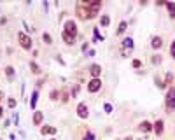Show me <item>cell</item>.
I'll list each match as a JSON object with an SVG mask.
<instances>
[{
    "instance_id": "obj_4",
    "label": "cell",
    "mask_w": 175,
    "mask_h": 140,
    "mask_svg": "<svg viewBox=\"0 0 175 140\" xmlns=\"http://www.w3.org/2000/svg\"><path fill=\"white\" fill-rule=\"evenodd\" d=\"M65 33H68L70 37H74L75 39V35H77V25L74 23V20H68L67 23H65Z\"/></svg>"
},
{
    "instance_id": "obj_11",
    "label": "cell",
    "mask_w": 175,
    "mask_h": 140,
    "mask_svg": "<svg viewBox=\"0 0 175 140\" xmlns=\"http://www.w3.org/2000/svg\"><path fill=\"white\" fill-rule=\"evenodd\" d=\"M41 133L42 135H54L56 133V128H53V126H42Z\"/></svg>"
},
{
    "instance_id": "obj_29",
    "label": "cell",
    "mask_w": 175,
    "mask_h": 140,
    "mask_svg": "<svg viewBox=\"0 0 175 140\" xmlns=\"http://www.w3.org/2000/svg\"><path fill=\"white\" fill-rule=\"evenodd\" d=\"M133 67L135 68H140V67H142V61L140 60H133Z\"/></svg>"
},
{
    "instance_id": "obj_23",
    "label": "cell",
    "mask_w": 175,
    "mask_h": 140,
    "mask_svg": "<svg viewBox=\"0 0 175 140\" xmlns=\"http://www.w3.org/2000/svg\"><path fill=\"white\" fill-rule=\"evenodd\" d=\"M42 39H44L46 44H53V39H51V35H49V33H44V35H42Z\"/></svg>"
},
{
    "instance_id": "obj_19",
    "label": "cell",
    "mask_w": 175,
    "mask_h": 140,
    "mask_svg": "<svg viewBox=\"0 0 175 140\" xmlns=\"http://www.w3.org/2000/svg\"><path fill=\"white\" fill-rule=\"evenodd\" d=\"M77 14H79V18H81V20H86V18H88V11L83 9V7H79V9H77Z\"/></svg>"
},
{
    "instance_id": "obj_33",
    "label": "cell",
    "mask_w": 175,
    "mask_h": 140,
    "mask_svg": "<svg viewBox=\"0 0 175 140\" xmlns=\"http://www.w3.org/2000/svg\"><path fill=\"white\" fill-rule=\"evenodd\" d=\"M2 98H4V93H0V102H2Z\"/></svg>"
},
{
    "instance_id": "obj_35",
    "label": "cell",
    "mask_w": 175,
    "mask_h": 140,
    "mask_svg": "<svg viewBox=\"0 0 175 140\" xmlns=\"http://www.w3.org/2000/svg\"><path fill=\"white\" fill-rule=\"evenodd\" d=\"M53 140H54V138H53Z\"/></svg>"
},
{
    "instance_id": "obj_10",
    "label": "cell",
    "mask_w": 175,
    "mask_h": 140,
    "mask_svg": "<svg viewBox=\"0 0 175 140\" xmlns=\"http://www.w3.org/2000/svg\"><path fill=\"white\" fill-rule=\"evenodd\" d=\"M42 119H44V114H42L41 110H37V112L33 114V124H35V126H39V124L42 123Z\"/></svg>"
},
{
    "instance_id": "obj_12",
    "label": "cell",
    "mask_w": 175,
    "mask_h": 140,
    "mask_svg": "<svg viewBox=\"0 0 175 140\" xmlns=\"http://www.w3.org/2000/svg\"><path fill=\"white\" fill-rule=\"evenodd\" d=\"M151 46H152L154 49H159V47L163 46V40H161V37H152V40H151Z\"/></svg>"
},
{
    "instance_id": "obj_31",
    "label": "cell",
    "mask_w": 175,
    "mask_h": 140,
    "mask_svg": "<svg viewBox=\"0 0 175 140\" xmlns=\"http://www.w3.org/2000/svg\"><path fill=\"white\" fill-rule=\"evenodd\" d=\"M83 140H95V135H93V133H88V135H86Z\"/></svg>"
},
{
    "instance_id": "obj_6",
    "label": "cell",
    "mask_w": 175,
    "mask_h": 140,
    "mask_svg": "<svg viewBox=\"0 0 175 140\" xmlns=\"http://www.w3.org/2000/svg\"><path fill=\"white\" fill-rule=\"evenodd\" d=\"M77 116H79V117H81V119H86V117H88V116H89V112H88V105H86V103H79V105H77Z\"/></svg>"
},
{
    "instance_id": "obj_8",
    "label": "cell",
    "mask_w": 175,
    "mask_h": 140,
    "mask_svg": "<svg viewBox=\"0 0 175 140\" xmlns=\"http://www.w3.org/2000/svg\"><path fill=\"white\" fill-rule=\"evenodd\" d=\"M152 130H154V133L158 135V137H159V135H163V121H161V119L156 121L154 124H152Z\"/></svg>"
},
{
    "instance_id": "obj_34",
    "label": "cell",
    "mask_w": 175,
    "mask_h": 140,
    "mask_svg": "<svg viewBox=\"0 0 175 140\" xmlns=\"http://www.w3.org/2000/svg\"><path fill=\"white\" fill-rule=\"evenodd\" d=\"M2 112H4V110H2V109H0V117H2Z\"/></svg>"
},
{
    "instance_id": "obj_1",
    "label": "cell",
    "mask_w": 175,
    "mask_h": 140,
    "mask_svg": "<svg viewBox=\"0 0 175 140\" xmlns=\"http://www.w3.org/2000/svg\"><path fill=\"white\" fill-rule=\"evenodd\" d=\"M83 5L86 7V11H88V18L93 20V18L98 14L100 7H102V2H100V0H95V2H84Z\"/></svg>"
},
{
    "instance_id": "obj_25",
    "label": "cell",
    "mask_w": 175,
    "mask_h": 140,
    "mask_svg": "<svg viewBox=\"0 0 175 140\" xmlns=\"http://www.w3.org/2000/svg\"><path fill=\"white\" fill-rule=\"evenodd\" d=\"M173 82V75L172 74H166V77H165V86L166 84H172Z\"/></svg>"
},
{
    "instance_id": "obj_21",
    "label": "cell",
    "mask_w": 175,
    "mask_h": 140,
    "mask_svg": "<svg viewBox=\"0 0 175 140\" xmlns=\"http://www.w3.org/2000/svg\"><path fill=\"white\" fill-rule=\"evenodd\" d=\"M154 82H156V86H158L159 90H163V88H165V81H161L159 77H156V79H154Z\"/></svg>"
},
{
    "instance_id": "obj_22",
    "label": "cell",
    "mask_w": 175,
    "mask_h": 140,
    "mask_svg": "<svg viewBox=\"0 0 175 140\" xmlns=\"http://www.w3.org/2000/svg\"><path fill=\"white\" fill-rule=\"evenodd\" d=\"M60 96H62V102H63V103H67V102H68V93H67L65 90L60 93Z\"/></svg>"
},
{
    "instance_id": "obj_28",
    "label": "cell",
    "mask_w": 175,
    "mask_h": 140,
    "mask_svg": "<svg viewBox=\"0 0 175 140\" xmlns=\"http://www.w3.org/2000/svg\"><path fill=\"white\" fill-rule=\"evenodd\" d=\"M7 105H9L11 109H14V107H16V100H14V98H9V102H7Z\"/></svg>"
},
{
    "instance_id": "obj_26",
    "label": "cell",
    "mask_w": 175,
    "mask_h": 140,
    "mask_svg": "<svg viewBox=\"0 0 175 140\" xmlns=\"http://www.w3.org/2000/svg\"><path fill=\"white\" fill-rule=\"evenodd\" d=\"M5 74H7L9 77H12V75H14V68H12V67H7V68H5Z\"/></svg>"
},
{
    "instance_id": "obj_13",
    "label": "cell",
    "mask_w": 175,
    "mask_h": 140,
    "mask_svg": "<svg viewBox=\"0 0 175 140\" xmlns=\"http://www.w3.org/2000/svg\"><path fill=\"white\" fill-rule=\"evenodd\" d=\"M165 5H166V9H168V12H170V18L175 20V4L173 2H166Z\"/></svg>"
},
{
    "instance_id": "obj_7",
    "label": "cell",
    "mask_w": 175,
    "mask_h": 140,
    "mask_svg": "<svg viewBox=\"0 0 175 140\" xmlns=\"http://www.w3.org/2000/svg\"><path fill=\"white\" fill-rule=\"evenodd\" d=\"M89 74L93 75V79H98L102 75V67L100 65H91L89 67Z\"/></svg>"
},
{
    "instance_id": "obj_27",
    "label": "cell",
    "mask_w": 175,
    "mask_h": 140,
    "mask_svg": "<svg viewBox=\"0 0 175 140\" xmlns=\"http://www.w3.org/2000/svg\"><path fill=\"white\" fill-rule=\"evenodd\" d=\"M170 54H172V58H175V40L172 42V46H170Z\"/></svg>"
},
{
    "instance_id": "obj_24",
    "label": "cell",
    "mask_w": 175,
    "mask_h": 140,
    "mask_svg": "<svg viewBox=\"0 0 175 140\" xmlns=\"http://www.w3.org/2000/svg\"><path fill=\"white\" fill-rule=\"evenodd\" d=\"M49 96H51V100H58V96H60V91H58V90H53Z\"/></svg>"
},
{
    "instance_id": "obj_5",
    "label": "cell",
    "mask_w": 175,
    "mask_h": 140,
    "mask_svg": "<svg viewBox=\"0 0 175 140\" xmlns=\"http://www.w3.org/2000/svg\"><path fill=\"white\" fill-rule=\"evenodd\" d=\"M102 90V81L100 79H91L88 82V91L89 93H96V91Z\"/></svg>"
},
{
    "instance_id": "obj_17",
    "label": "cell",
    "mask_w": 175,
    "mask_h": 140,
    "mask_svg": "<svg viewBox=\"0 0 175 140\" xmlns=\"http://www.w3.org/2000/svg\"><path fill=\"white\" fill-rule=\"evenodd\" d=\"M62 37H63V40H65V42H67L68 46H72V44H74V37H70L68 33H65V32H63V33H62Z\"/></svg>"
},
{
    "instance_id": "obj_9",
    "label": "cell",
    "mask_w": 175,
    "mask_h": 140,
    "mask_svg": "<svg viewBox=\"0 0 175 140\" xmlns=\"http://www.w3.org/2000/svg\"><path fill=\"white\" fill-rule=\"evenodd\" d=\"M138 130L144 131V133H149V131L152 130V124H151L149 121H144V123H140V124H138Z\"/></svg>"
},
{
    "instance_id": "obj_30",
    "label": "cell",
    "mask_w": 175,
    "mask_h": 140,
    "mask_svg": "<svg viewBox=\"0 0 175 140\" xmlns=\"http://www.w3.org/2000/svg\"><path fill=\"white\" fill-rule=\"evenodd\" d=\"M103 109H105V112H109V114H110V112H112V107H110V105H109V103H105V105H103Z\"/></svg>"
},
{
    "instance_id": "obj_16",
    "label": "cell",
    "mask_w": 175,
    "mask_h": 140,
    "mask_svg": "<svg viewBox=\"0 0 175 140\" xmlns=\"http://www.w3.org/2000/svg\"><path fill=\"white\" fill-rule=\"evenodd\" d=\"M126 28H128V23H126V21H121V25H119V28H117V35L124 33V32H126Z\"/></svg>"
},
{
    "instance_id": "obj_3",
    "label": "cell",
    "mask_w": 175,
    "mask_h": 140,
    "mask_svg": "<svg viewBox=\"0 0 175 140\" xmlns=\"http://www.w3.org/2000/svg\"><path fill=\"white\" fill-rule=\"evenodd\" d=\"M166 107H168V110L175 109V86L170 88L168 93H166Z\"/></svg>"
},
{
    "instance_id": "obj_20",
    "label": "cell",
    "mask_w": 175,
    "mask_h": 140,
    "mask_svg": "<svg viewBox=\"0 0 175 140\" xmlns=\"http://www.w3.org/2000/svg\"><path fill=\"white\" fill-rule=\"evenodd\" d=\"M109 23H110V18H109V16H102V18H100V25H102V26H109Z\"/></svg>"
},
{
    "instance_id": "obj_32",
    "label": "cell",
    "mask_w": 175,
    "mask_h": 140,
    "mask_svg": "<svg viewBox=\"0 0 175 140\" xmlns=\"http://www.w3.org/2000/svg\"><path fill=\"white\" fill-rule=\"evenodd\" d=\"M159 61H161V56H159V54H158V56H154V58H152V63H159Z\"/></svg>"
},
{
    "instance_id": "obj_15",
    "label": "cell",
    "mask_w": 175,
    "mask_h": 140,
    "mask_svg": "<svg viewBox=\"0 0 175 140\" xmlns=\"http://www.w3.org/2000/svg\"><path fill=\"white\" fill-rule=\"evenodd\" d=\"M30 70H32V74H41V67L37 63H33V61H30Z\"/></svg>"
},
{
    "instance_id": "obj_14",
    "label": "cell",
    "mask_w": 175,
    "mask_h": 140,
    "mask_svg": "<svg viewBox=\"0 0 175 140\" xmlns=\"http://www.w3.org/2000/svg\"><path fill=\"white\" fill-rule=\"evenodd\" d=\"M123 47H124V49H128V47L131 49V47H133V39H130V37H128V39H124L123 40Z\"/></svg>"
},
{
    "instance_id": "obj_2",
    "label": "cell",
    "mask_w": 175,
    "mask_h": 140,
    "mask_svg": "<svg viewBox=\"0 0 175 140\" xmlns=\"http://www.w3.org/2000/svg\"><path fill=\"white\" fill-rule=\"evenodd\" d=\"M18 40H20V44H21V47L23 49H32V39L26 35V33H23V32H20L18 33Z\"/></svg>"
},
{
    "instance_id": "obj_18",
    "label": "cell",
    "mask_w": 175,
    "mask_h": 140,
    "mask_svg": "<svg viewBox=\"0 0 175 140\" xmlns=\"http://www.w3.org/2000/svg\"><path fill=\"white\" fill-rule=\"evenodd\" d=\"M37 96H39V93H37V91H33L32 100H30V107H32V109H35V105H37Z\"/></svg>"
}]
</instances>
